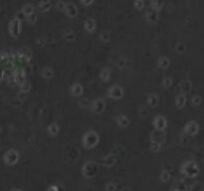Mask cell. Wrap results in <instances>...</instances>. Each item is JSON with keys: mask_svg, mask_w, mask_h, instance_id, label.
Wrapping results in <instances>:
<instances>
[{"mask_svg": "<svg viewBox=\"0 0 204 191\" xmlns=\"http://www.w3.org/2000/svg\"><path fill=\"white\" fill-rule=\"evenodd\" d=\"M100 141V136L96 130L89 129L83 134L82 142L83 145L87 148H93L99 143Z\"/></svg>", "mask_w": 204, "mask_h": 191, "instance_id": "obj_1", "label": "cell"}, {"mask_svg": "<svg viewBox=\"0 0 204 191\" xmlns=\"http://www.w3.org/2000/svg\"><path fill=\"white\" fill-rule=\"evenodd\" d=\"M180 171L185 176L194 177L197 176L200 169H199L198 164L194 160H186L180 165Z\"/></svg>", "mask_w": 204, "mask_h": 191, "instance_id": "obj_2", "label": "cell"}, {"mask_svg": "<svg viewBox=\"0 0 204 191\" xmlns=\"http://www.w3.org/2000/svg\"><path fill=\"white\" fill-rule=\"evenodd\" d=\"M98 171H99L98 163L94 160H89L87 161V162H85L82 167L83 175H84L85 177H88V178L94 177L98 173Z\"/></svg>", "mask_w": 204, "mask_h": 191, "instance_id": "obj_3", "label": "cell"}, {"mask_svg": "<svg viewBox=\"0 0 204 191\" xmlns=\"http://www.w3.org/2000/svg\"><path fill=\"white\" fill-rule=\"evenodd\" d=\"M20 158V154L14 148H11L5 151L3 155V160L7 165H14L18 162Z\"/></svg>", "mask_w": 204, "mask_h": 191, "instance_id": "obj_4", "label": "cell"}, {"mask_svg": "<svg viewBox=\"0 0 204 191\" xmlns=\"http://www.w3.org/2000/svg\"><path fill=\"white\" fill-rule=\"evenodd\" d=\"M124 89L120 85H113L107 89V95L109 98L114 99V100H120L124 97Z\"/></svg>", "mask_w": 204, "mask_h": 191, "instance_id": "obj_5", "label": "cell"}, {"mask_svg": "<svg viewBox=\"0 0 204 191\" xmlns=\"http://www.w3.org/2000/svg\"><path fill=\"white\" fill-rule=\"evenodd\" d=\"M91 110L96 114H102L106 109V101L103 98H97L91 102Z\"/></svg>", "mask_w": 204, "mask_h": 191, "instance_id": "obj_6", "label": "cell"}, {"mask_svg": "<svg viewBox=\"0 0 204 191\" xmlns=\"http://www.w3.org/2000/svg\"><path fill=\"white\" fill-rule=\"evenodd\" d=\"M9 33L12 37H17L19 36L20 32H21V21L17 18H13V19L10 20L9 22Z\"/></svg>", "mask_w": 204, "mask_h": 191, "instance_id": "obj_7", "label": "cell"}, {"mask_svg": "<svg viewBox=\"0 0 204 191\" xmlns=\"http://www.w3.org/2000/svg\"><path fill=\"white\" fill-rule=\"evenodd\" d=\"M152 123H153V127L155 129L163 131L167 125V120L164 116H162V114H157V116H154Z\"/></svg>", "mask_w": 204, "mask_h": 191, "instance_id": "obj_8", "label": "cell"}, {"mask_svg": "<svg viewBox=\"0 0 204 191\" xmlns=\"http://www.w3.org/2000/svg\"><path fill=\"white\" fill-rule=\"evenodd\" d=\"M199 130V125L195 120H189L184 125V133L188 136H195Z\"/></svg>", "mask_w": 204, "mask_h": 191, "instance_id": "obj_9", "label": "cell"}, {"mask_svg": "<svg viewBox=\"0 0 204 191\" xmlns=\"http://www.w3.org/2000/svg\"><path fill=\"white\" fill-rule=\"evenodd\" d=\"M65 13L68 17H76L78 14V8L74 2H67L65 7Z\"/></svg>", "mask_w": 204, "mask_h": 191, "instance_id": "obj_10", "label": "cell"}, {"mask_svg": "<svg viewBox=\"0 0 204 191\" xmlns=\"http://www.w3.org/2000/svg\"><path fill=\"white\" fill-rule=\"evenodd\" d=\"M144 19L149 23H153L158 19V11L155 10L153 8H151L145 12L144 14Z\"/></svg>", "mask_w": 204, "mask_h": 191, "instance_id": "obj_11", "label": "cell"}, {"mask_svg": "<svg viewBox=\"0 0 204 191\" xmlns=\"http://www.w3.org/2000/svg\"><path fill=\"white\" fill-rule=\"evenodd\" d=\"M14 77L16 79L17 84H21L24 81H26V70L23 68L14 69Z\"/></svg>", "mask_w": 204, "mask_h": 191, "instance_id": "obj_12", "label": "cell"}, {"mask_svg": "<svg viewBox=\"0 0 204 191\" xmlns=\"http://www.w3.org/2000/svg\"><path fill=\"white\" fill-rule=\"evenodd\" d=\"M84 28L87 32L93 33L97 28V22L94 18H87L84 21Z\"/></svg>", "mask_w": 204, "mask_h": 191, "instance_id": "obj_13", "label": "cell"}, {"mask_svg": "<svg viewBox=\"0 0 204 191\" xmlns=\"http://www.w3.org/2000/svg\"><path fill=\"white\" fill-rule=\"evenodd\" d=\"M83 92H84V88H83L82 84H80V83H74L73 85H71L70 93L74 97H80L83 94Z\"/></svg>", "mask_w": 204, "mask_h": 191, "instance_id": "obj_14", "label": "cell"}, {"mask_svg": "<svg viewBox=\"0 0 204 191\" xmlns=\"http://www.w3.org/2000/svg\"><path fill=\"white\" fill-rule=\"evenodd\" d=\"M164 139H165V134L163 131L154 129L151 133V140L157 141V142H160V143H162L163 141H164Z\"/></svg>", "mask_w": 204, "mask_h": 191, "instance_id": "obj_15", "label": "cell"}, {"mask_svg": "<svg viewBox=\"0 0 204 191\" xmlns=\"http://www.w3.org/2000/svg\"><path fill=\"white\" fill-rule=\"evenodd\" d=\"M116 158L114 154H107L105 157H103L101 159V163H102L104 166H107V167H111L116 163Z\"/></svg>", "mask_w": 204, "mask_h": 191, "instance_id": "obj_16", "label": "cell"}, {"mask_svg": "<svg viewBox=\"0 0 204 191\" xmlns=\"http://www.w3.org/2000/svg\"><path fill=\"white\" fill-rule=\"evenodd\" d=\"M116 123H118V127H123V129H125V127H127V125H129V118H127L125 114H120L116 116Z\"/></svg>", "mask_w": 204, "mask_h": 191, "instance_id": "obj_17", "label": "cell"}, {"mask_svg": "<svg viewBox=\"0 0 204 191\" xmlns=\"http://www.w3.org/2000/svg\"><path fill=\"white\" fill-rule=\"evenodd\" d=\"M146 102L149 104V107H154L158 105V102H160V97L156 93H149L147 95V98H146Z\"/></svg>", "mask_w": 204, "mask_h": 191, "instance_id": "obj_18", "label": "cell"}, {"mask_svg": "<svg viewBox=\"0 0 204 191\" xmlns=\"http://www.w3.org/2000/svg\"><path fill=\"white\" fill-rule=\"evenodd\" d=\"M179 89L182 94L189 93L192 89V83L189 80H182L179 83Z\"/></svg>", "mask_w": 204, "mask_h": 191, "instance_id": "obj_19", "label": "cell"}, {"mask_svg": "<svg viewBox=\"0 0 204 191\" xmlns=\"http://www.w3.org/2000/svg\"><path fill=\"white\" fill-rule=\"evenodd\" d=\"M59 130H60V127L56 122L51 123L50 125H48V127H47V131H48V133L52 136H57V134L59 133Z\"/></svg>", "mask_w": 204, "mask_h": 191, "instance_id": "obj_20", "label": "cell"}, {"mask_svg": "<svg viewBox=\"0 0 204 191\" xmlns=\"http://www.w3.org/2000/svg\"><path fill=\"white\" fill-rule=\"evenodd\" d=\"M185 104H186V96H185V94H178L175 98V105L179 109H181V107H184Z\"/></svg>", "mask_w": 204, "mask_h": 191, "instance_id": "obj_21", "label": "cell"}, {"mask_svg": "<svg viewBox=\"0 0 204 191\" xmlns=\"http://www.w3.org/2000/svg\"><path fill=\"white\" fill-rule=\"evenodd\" d=\"M157 65L161 69L168 68L169 65H170V59L168 57H165V56H161V57L158 58V60H157Z\"/></svg>", "mask_w": 204, "mask_h": 191, "instance_id": "obj_22", "label": "cell"}, {"mask_svg": "<svg viewBox=\"0 0 204 191\" xmlns=\"http://www.w3.org/2000/svg\"><path fill=\"white\" fill-rule=\"evenodd\" d=\"M51 6H52V3L50 1H41L38 2L37 9L40 12H46V11H48L51 8Z\"/></svg>", "mask_w": 204, "mask_h": 191, "instance_id": "obj_23", "label": "cell"}, {"mask_svg": "<svg viewBox=\"0 0 204 191\" xmlns=\"http://www.w3.org/2000/svg\"><path fill=\"white\" fill-rule=\"evenodd\" d=\"M110 77H111V70H110L109 67H104V68L101 69L100 78L102 79L103 81L107 82V81H109Z\"/></svg>", "mask_w": 204, "mask_h": 191, "instance_id": "obj_24", "label": "cell"}, {"mask_svg": "<svg viewBox=\"0 0 204 191\" xmlns=\"http://www.w3.org/2000/svg\"><path fill=\"white\" fill-rule=\"evenodd\" d=\"M21 10L24 12V14L26 15V17L29 16V15H31V14H33V13H35V12H34L35 7H34V5H33V4H31V3H26V4H24V5L22 6Z\"/></svg>", "mask_w": 204, "mask_h": 191, "instance_id": "obj_25", "label": "cell"}, {"mask_svg": "<svg viewBox=\"0 0 204 191\" xmlns=\"http://www.w3.org/2000/svg\"><path fill=\"white\" fill-rule=\"evenodd\" d=\"M41 75L43 78L48 79L49 80V79L53 78L54 71L52 68H50V67H44V68H42V70H41Z\"/></svg>", "mask_w": 204, "mask_h": 191, "instance_id": "obj_26", "label": "cell"}, {"mask_svg": "<svg viewBox=\"0 0 204 191\" xmlns=\"http://www.w3.org/2000/svg\"><path fill=\"white\" fill-rule=\"evenodd\" d=\"M63 38L67 41H73L75 39V33H74L73 30L71 29H67V30L64 31L63 33Z\"/></svg>", "mask_w": 204, "mask_h": 191, "instance_id": "obj_27", "label": "cell"}, {"mask_svg": "<svg viewBox=\"0 0 204 191\" xmlns=\"http://www.w3.org/2000/svg\"><path fill=\"white\" fill-rule=\"evenodd\" d=\"M99 38L102 42H109L110 39H111V34L107 30H104L100 33L99 35Z\"/></svg>", "mask_w": 204, "mask_h": 191, "instance_id": "obj_28", "label": "cell"}, {"mask_svg": "<svg viewBox=\"0 0 204 191\" xmlns=\"http://www.w3.org/2000/svg\"><path fill=\"white\" fill-rule=\"evenodd\" d=\"M161 85L164 89H168V88L171 87L172 85V78L169 77V76H165L162 79V82H161Z\"/></svg>", "mask_w": 204, "mask_h": 191, "instance_id": "obj_29", "label": "cell"}, {"mask_svg": "<svg viewBox=\"0 0 204 191\" xmlns=\"http://www.w3.org/2000/svg\"><path fill=\"white\" fill-rule=\"evenodd\" d=\"M19 86H20V91L24 92V93H28V92L31 90V84H30V82L27 80L24 81L23 83H21Z\"/></svg>", "mask_w": 204, "mask_h": 191, "instance_id": "obj_30", "label": "cell"}, {"mask_svg": "<svg viewBox=\"0 0 204 191\" xmlns=\"http://www.w3.org/2000/svg\"><path fill=\"white\" fill-rule=\"evenodd\" d=\"M163 4L164 3H163L162 1H158V0H152V1H151V8L155 9V10H157V11H160V9L162 8Z\"/></svg>", "mask_w": 204, "mask_h": 191, "instance_id": "obj_31", "label": "cell"}, {"mask_svg": "<svg viewBox=\"0 0 204 191\" xmlns=\"http://www.w3.org/2000/svg\"><path fill=\"white\" fill-rule=\"evenodd\" d=\"M202 103V98L199 95H193L191 98V104L193 105H199Z\"/></svg>", "mask_w": 204, "mask_h": 191, "instance_id": "obj_32", "label": "cell"}, {"mask_svg": "<svg viewBox=\"0 0 204 191\" xmlns=\"http://www.w3.org/2000/svg\"><path fill=\"white\" fill-rule=\"evenodd\" d=\"M160 147H161V143L157 142V141L151 140V151L157 152L158 150L160 149Z\"/></svg>", "mask_w": 204, "mask_h": 191, "instance_id": "obj_33", "label": "cell"}, {"mask_svg": "<svg viewBox=\"0 0 204 191\" xmlns=\"http://www.w3.org/2000/svg\"><path fill=\"white\" fill-rule=\"evenodd\" d=\"M78 104H79V107H83V109H85V107H88L89 105H91V103H90V101L88 100V99H86V98L81 99L79 102H78Z\"/></svg>", "mask_w": 204, "mask_h": 191, "instance_id": "obj_34", "label": "cell"}, {"mask_svg": "<svg viewBox=\"0 0 204 191\" xmlns=\"http://www.w3.org/2000/svg\"><path fill=\"white\" fill-rule=\"evenodd\" d=\"M175 50L177 51L178 53H183L186 50V45H185V43H183V42H178V43L175 45Z\"/></svg>", "mask_w": 204, "mask_h": 191, "instance_id": "obj_35", "label": "cell"}, {"mask_svg": "<svg viewBox=\"0 0 204 191\" xmlns=\"http://www.w3.org/2000/svg\"><path fill=\"white\" fill-rule=\"evenodd\" d=\"M160 178L161 181H167L170 178L169 172L167 171V170H165V169L162 170V171H161V173H160Z\"/></svg>", "mask_w": 204, "mask_h": 191, "instance_id": "obj_36", "label": "cell"}, {"mask_svg": "<svg viewBox=\"0 0 204 191\" xmlns=\"http://www.w3.org/2000/svg\"><path fill=\"white\" fill-rule=\"evenodd\" d=\"M127 60H125V58H120V59H118V61L116 62V66H118L120 69L125 68V67H127Z\"/></svg>", "mask_w": 204, "mask_h": 191, "instance_id": "obj_37", "label": "cell"}, {"mask_svg": "<svg viewBox=\"0 0 204 191\" xmlns=\"http://www.w3.org/2000/svg\"><path fill=\"white\" fill-rule=\"evenodd\" d=\"M26 21L30 24H34L36 21H37V14L36 13H33V14L29 15V16L26 17Z\"/></svg>", "mask_w": 204, "mask_h": 191, "instance_id": "obj_38", "label": "cell"}, {"mask_svg": "<svg viewBox=\"0 0 204 191\" xmlns=\"http://www.w3.org/2000/svg\"><path fill=\"white\" fill-rule=\"evenodd\" d=\"M138 114H140V116H142V118H145V116H147V114H149V111H147V109L145 107H140V110H138Z\"/></svg>", "mask_w": 204, "mask_h": 191, "instance_id": "obj_39", "label": "cell"}, {"mask_svg": "<svg viewBox=\"0 0 204 191\" xmlns=\"http://www.w3.org/2000/svg\"><path fill=\"white\" fill-rule=\"evenodd\" d=\"M133 6L136 9L140 10V9L144 7V1H142V0H136V1L133 2Z\"/></svg>", "mask_w": 204, "mask_h": 191, "instance_id": "obj_40", "label": "cell"}, {"mask_svg": "<svg viewBox=\"0 0 204 191\" xmlns=\"http://www.w3.org/2000/svg\"><path fill=\"white\" fill-rule=\"evenodd\" d=\"M174 188H176L178 191H183V190H185V188H186V184H185V182H183V181H179V182L176 183V185Z\"/></svg>", "mask_w": 204, "mask_h": 191, "instance_id": "obj_41", "label": "cell"}, {"mask_svg": "<svg viewBox=\"0 0 204 191\" xmlns=\"http://www.w3.org/2000/svg\"><path fill=\"white\" fill-rule=\"evenodd\" d=\"M66 4L64 1H57L56 2V8L58 10H65V7H66Z\"/></svg>", "mask_w": 204, "mask_h": 191, "instance_id": "obj_42", "label": "cell"}, {"mask_svg": "<svg viewBox=\"0 0 204 191\" xmlns=\"http://www.w3.org/2000/svg\"><path fill=\"white\" fill-rule=\"evenodd\" d=\"M24 17L26 18V15L24 14V12L23 11L20 9V10H18L16 13H15V18H17V19H19L20 21H21L22 19H24Z\"/></svg>", "mask_w": 204, "mask_h": 191, "instance_id": "obj_43", "label": "cell"}, {"mask_svg": "<svg viewBox=\"0 0 204 191\" xmlns=\"http://www.w3.org/2000/svg\"><path fill=\"white\" fill-rule=\"evenodd\" d=\"M16 98L18 99V100H20V101H24L27 98V97H26V93H24V92H22V91L18 92L17 95H16Z\"/></svg>", "mask_w": 204, "mask_h": 191, "instance_id": "obj_44", "label": "cell"}, {"mask_svg": "<svg viewBox=\"0 0 204 191\" xmlns=\"http://www.w3.org/2000/svg\"><path fill=\"white\" fill-rule=\"evenodd\" d=\"M107 191H115L116 190V184L114 182H109L106 186Z\"/></svg>", "mask_w": 204, "mask_h": 191, "instance_id": "obj_45", "label": "cell"}, {"mask_svg": "<svg viewBox=\"0 0 204 191\" xmlns=\"http://www.w3.org/2000/svg\"><path fill=\"white\" fill-rule=\"evenodd\" d=\"M93 3H94V0H82V1H81V4L85 6H89Z\"/></svg>", "mask_w": 204, "mask_h": 191, "instance_id": "obj_46", "label": "cell"}, {"mask_svg": "<svg viewBox=\"0 0 204 191\" xmlns=\"http://www.w3.org/2000/svg\"><path fill=\"white\" fill-rule=\"evenodd\" d=\"M36 42H37V44L40 45V46H44L45 43H46V40L43 39V38H38Z\"/></svg>", "mask_w": 204, "mask_h": 191, "instance_id": "obj_47", "label": "cell"}, {"mask_svg": "<svg viewBox=\"0 0 204 191\" xmlns=\"http://www.w3.org/2000/svg\"><path fill=\"white\" fill-rule=\"evenodd\" d=\"M47 191H58V187L56 185H52L48 188V190Z\"/></svg>", "mask_w": 204, "mask_h": 191, "instance_id": "obj_48", "label": "cell"}, {"mask_svg": "<svg viewBox=\"0 0 204 191\" xmlns=\"http://www.w3.org/2000/svg\"><path fill=\"white\" fill-rule=\"evenodd\" d=\"M169 191H178V190L176 189V188H172V189H170Z\"/></svg>", "mask_w": 204, "mask_h": 191, "instance_id": "obj_49", "label": "cell"}, {"mask_svg": "<svg viewBox=\"0 0 204 191\" xmlns=\"http://www.w3.org/2000/svg\"><path fill=\"white\" fill-rule=\"evenodd\" d=\"M12 191H22L21 189H13Z\"/></svg>", "mask_w": 204, "mask_h": 191, "instance_id": "obj_50", "label": "cell"}]
</instances>
